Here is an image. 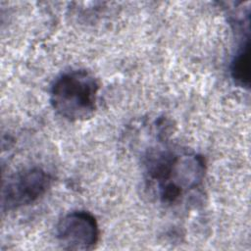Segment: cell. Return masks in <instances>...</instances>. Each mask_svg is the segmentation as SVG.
<instances>
[{
    "label": "cell",
    "instance_id": "cell-3",
    "mask_svg": "<svg viewBox=\"0 0 251 251\" xmlns=\"http://www.w3.org/2000/svg\"><path fill=\"white\" fill-rule=\"evenodd\" d=\"M51 183V176L42 168L31 167L18 171L4 182L2 209L12 211L34 203L47 192Z\"/></svg>",
    "mask_w": 251,
    "mask_h": 251
},
{
    "label": "cell",
    "instance_id": "cell-2",
    "mask_svg": "<svg viewBox=\"0 0 251 251\" xmlns=\"http://www.w3.org/2000/svg\"><path fill=\"white\" fill-rule=\"evenodd\" d=\"M99 89L98 79L89 71H67L53 81L50 88V104L56 114L67 121H85L97 108Z\"/></svg>",
    "mask_w": 251,
    "mask_h": 251
},
{
    "label": "cell",
    "instance_id": "cell-4",
    "mask_svg": "<svg viewBox=\"0 0 251 251\" xmlns=\"http://www.w3.org/2000/svg\"><path fill=\"white\" fill-rule=\"evenodd\" d=\"M100 230L95 217L82 210L63 216L56 226V238L67 250H92L99 241Z\"/></svg>",
    "mask_w": 251,
    "mask_h": 251
},
{
    "label": "cell",
    "instance_id": "cell-1",
    "mask_svg": "<svg viewBox=\"0 0 251 251\" xmlns=\"http://www.w3.org/2000/svg\"><path fill=\"white\" fill-rule=\"evenodd\" d=\"M206 174L204 158L180 147L154 146L143 157L146 189L159 203L179 205L202 186Z\"/></svg>",
    "mask_w": 251,
    "mask_h": 251
},
{
    "label": "cell",
    "instance_id": "cell-5",
    "mask_svg": "<svg viewBox=\"0 0 251 251\" xmlns=\"http://www.w3.org/2000/svg\"><path fill=\"white\" fill-rule=\"evenodd\" d=\"M229 73L232 80L243 88L250 85V42L249 37L245 38L234 54L230 65Z\"/></svg>",
    "mask_w": 251,
    "mask_h": 251
}]
</instances>
